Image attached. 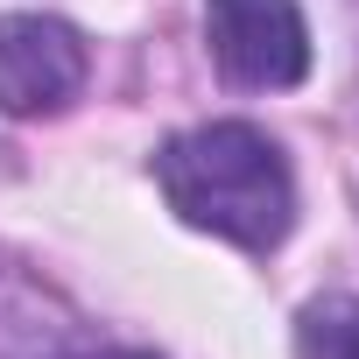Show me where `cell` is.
<instances>
[{
    "label": "cell",
    "instance_id": "obj_1",
    "mask_svg": "<svg viewBox=\"0 0 359 359\" xmlns=\"http://www.w3.org/2000/svg\"><path fill=\"white\" fill-rule=\"evenodd\" d=\"M155 184L184 226L219 233L254 254L282 247V233L296 226V176H289L282 148L247 120H212V127L162 141Z\"/></svg>",
    "mask_w": 359,
    "mask_h": 359
},
{
    "label": "cell",
    "instance_id": "obj_2",
    "mask_svg": "<svg viewBox=\"0 0 359 359\" xmlns=\"http://www.w3.org/2000/svg\"><path fill=\"white\" fill-rule=\"evenodd\" d=\"M205 36L233 85L282 92L310 71V29L296 0H205Z\"/></svg>",
    "mask_w": 359,
    "mask_h": 359
},
{
    "label": "cell",
    "instance_id": "obj_3",
    "mask_svg": "<svg viewBox=\"0 0 359 359\" xmlns=\"http://www.w3.org/2000/svg\"><path fill=\"white\" fill-rule=\"evenodd\" d=\"M85 36L57 15H0V113L43 120L85 92Z\"/></svg>",
    "mask_w": 359,
    "mask_h": 359
},
{
    "label": "cell",
    "instance_id": "obj_4",
    "mask_svg": "<svg viewBox=\"0 0 359 359\" xmlns=\"http://www.w3.org/2000/svg\"><path fill=\"white\" fill-rule=\"evenodd\" d=\"M99 338L85 331V317L43 289L22 261L0 254V359H92Z\"/></svg>",
    "mask_w": 359,
    "mask_h": 359
},
{
    "label": "cell",
    "instance_id": "obj_5",
    "mask_svg": "<svg viewBox=\"0 0 359 359\" xmlns=\"http://www.w3.org/2000/svg\"><path fill=\"white\" fill-rule=\"evenodd\" d=\"M296 352L303 359H359V296H317L296 317Z\"/></svg>",
    "mask_w": 359,
    "mask_h": 359
},
{
    "label": "cell",
    "instance_id": "obj_6",
    "mask_svg": "<svg viewBox=\"0 0 359 359\" xmlns=\"http://www.w3.org/2000/svg\"><path fill=\"white\" fill-rule=\"evenodd\" d=\"M92 359H127V352H92Z\"/></svg>",
    "mask_w": 359,
    "mask_h": 359
}]
</instances>
